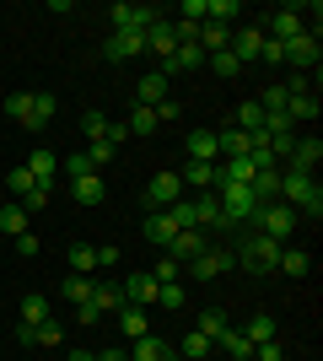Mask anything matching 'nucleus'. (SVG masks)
Instances as JSON below:
<instances>
[{"label":"nucleus","instance_id":"f257e3e1","mask_svg":"<svg viewBox=\"0 0 323 361\" xmlns=\"http://www.w3.org/2000/svg\"><path fill=\"white\" fill-rule=\"evenodd\" d=\"M280 205H291L296 216H323V189L312 173H291V167H280Z\"/></svg>","mask_w":323,"mask_h":361},{"label":"nucleus","instance_id":"f03ea898","mask_svg":"<svg viewBox=\"0 0 323 361\" xmlns=\"http://www.w3.org/2000/svg\"><path fill=\"white\" fill-rule=\"evenodd\" d=\"M280 248H286V243L264 238V232H243V238H237V248H232V259H237L248 275H275V270H280Z\"/></svg>","mask_w":323,"mask_h":361},{"label":"nucleus","instance_id":"7ed1b4c3","mask_svg":"<svg viewBox=\"0 0 323 361\" xmlns=\"http://www.w3.org/2000/svg\"><path fill=\"white\" fill-rule=\"evenodd\" d=\"M248 226H253V232H264V238H275V243H286L296 232V211L291 205H253V216H248Z\"/></svg>","mask_w":323,"mask_h":361},{"label":"nucleus","instance_id":"20e7f679","mask_svg":"<svg viewBox=\"0 0 323 361\" xmlns=\"http://www.w3.org/2000/svg\"><path fill=\"white\" fill-rule=\"evenodd\" d=\"M215 200H221V216H227L232 226L237 221H248V216H253V195H248V183H215Z\"/></svg>","mask_w":323,"mask_h":361},{"label":"nucleus","instance_id":"39448f33","mask_svg":"<svg viewBox=\"0 0 323 361\" xmlns=\"http://www.w3.org/2000/svg\"><path fill=\"white\" fill-rule=\"evenodd\" d=\"M156 6H129V0H119V6H108V22H113V32H146L156 22Z\"/></svg>","mask_w":323,"mask_h":361},{"label":"nucleus","instance_id":"423d86ee","mask_svg":"<svg viewBox=\"0 0 323 361\" xmlns=\"http://www.w3.org/2000/svg\"><path fill=\"white\" fill-rule=\"evenodd\" d=\"M302 27H308V6H280V11L270 16L264 38H275V44H291V38H296Z\"/></svg>","mask_w":323,"mask_h":361},{"label":"nucleus","instance_id":"0eeeda50","mask_svg":"<svg viewBox=\"0 0 323 361\" xmlns=\"http://www.w3.org/2000/svg\"><path fill=\"white\" fill-rule=\"evenodd\" d=\"M172 200H184V178H178V173H156V178L146 183V211H167Z\"/></svg>","mask_w":323,"mask_h":361},{"label":"nucleus","instance_id":"6e6552de","mask_svg":"<svg viewBox=\"0 0 323 361\" xmlns=\"http://www.w3.org/2000/svg\"><path fill=\"white\" fill-rule=\"evenodd\" d=\"M280 65H296V75L318 65V38L312 32H296L291 44H280Z\"/></svg>","mask_w":323,"mask_h":361},{"label":"nucleus","instance_id":"1a4fd4ad","mask_svg":"<svg viewBox=\"0 0 323 361\" xmlns=\"http://www.w3.org/2000/svg\"><path fill=\"white\" fill-rule=\"evenodd\" d=\"M210 248V232H200V226H189V232H178V238L167 243V259H178V264H194V259Z\"/></svg>","mask_w":323,"mask_h":361},{"label":"nucleus","instance_id":"9d476101","mask_svg":"<svg viewBox=\"0 0 323 361\" xmlns=\"http://www.w3.org/2000/svg\"><path fill=\"white\" fill-rule=\"evenodd\" d=\"M200 65H205V49H200V44H178V49L167 54V60L156 65V71H162V75L172 81V75H189V71H200Z\"/></svg>","mask_w":323,"mask_h":361},{"label":"nucleus","instance_id":"9b49d317","mask_svg":"<svg viewBox=\"0 0 323 361\" xmlns=\"http://www.w3.org/2000/svg\"><path fill=\"white\" fill-rule=\"evenodd\" d=\"M318 162H323V140L318 135H302L280 167H291V173H318Z\"/></svg>","mask_w":323,"mask_h":361},{"label":"nucleus","instance_id":"f8f14e48","mask_svg":"<svg viewBox=\"0 0 323 361\" xmlns=\"http://www.w3.org/2000/svg\"><path fill=\"white\" fill-rule=\"evenodd\" d=\"M54 114H60V103H54V92H32V103H27V119H22V130H32V135H44L49 124H54Z\"/></svg>","mask_w":323,"mask_h":361},{"label":"nucleus","instance_id":"ddd939ff","mask_svg":"<svg viewBox=\"0 0 323 361\" xmlns=\"http://www.w3.org/2000/svg\"><path fill=\"white\" fill-rule=\"evenodd\" d=\"M232 264H237V259H232V248H215V243H210V248H205V254L194 259V264H189V270L200 275V281H221V275H227Z\"/></svg>","mask_w":323,"mask_h":361},{"label":"nucleus","instance_id":"4468645a","mask_svg":"<svg viewBox=\"0 0 323 361\" xmlns=\"http://www.w3.org/2000/svg\"><path fill=\"white\" fill-rule=\"evenodd\" d=\"M140 238H146V243H156V248L167 254V243L178 238V226L167 221V211H146V216H140Z\"/></svg>","mask_w":323,"mask_h":361},{"label":"nucleus","instance_id":"2eb2a0df","mask_svg":"<svg viewBox=\"0 0 323 361\" xmlns=\"http://www.w3.org/2000/svg\"><path fill=\"white\" fill-rule=\"evenodd\" d=\"M172 49H178V32H172L167 16H156L151 27H146V54H156V60H167Z\"/></svg>","mask_w":323,"mask_h":361},{"label":"nucleus","instance_id":"dca6fc26","mask_svg":"<svg viewBox=\"0 0 323 361\" xmlns=\"http://www.w3.org/2000/svg\"><path fill=\"white\" fill-rule=\"evenodd\" d=\"M189 162H221V146H215V130H189L184 135Z\"/></svg>","mask_w":323,"mask_h":361},{"label":"nucleus","instance_id":"f3484780","mask_svg":"<svg viewBox=\"0 0 323 361\" xmlns=\"http://www.w3.org/2000/svg\"><path fill=\"white\" fill-rule=\"evenodd\" d=\"M103 54L108 60H140V54H146V32H113L103 44Z\"/></svg>","mask_w":323,"mask_h":361},{"label":"nucleus","instance_id":"a211bd4d","mask_svg":"<svg viewBox=\"0 0 323 361\" xmlns=\"http://www.w3.org/2000/svg\"><path fill=\"white\" fill-rule=\"evenodd\" d=\"M92 307L103 318H113L124 307V286H119V281H97V275H92Z\"/></svg>","mask_w":323,"mask_h":361},{"label":"nucleus","instance_id":"6ab92c4d","mask_svg":"<svg viewBox=\"0 0 323 361\" xmlns=\"http://www.w3.org/2000/svg\"><path fill=\"white\" fill-rule=\"evenodd\" d=\"M167 87H172V81H167L162 71H146V75H140V87H135V103H140V108L167 103Z\"/></svg>","mask_w":323,"mask_h":361},{"label":"nucleus","instance_id":"aec40b11","mask_svg":"<svg viewBox=\"0 0 323 361\" xmlns=\"http://www.w3.org/2000/svg\"><path fill=\"white\" fill-rule=\"evenodd\" d=\"M248 195H253V205H275V200H280V167L253 173V178H248Z\"/></svg>","mask_w":323,"mask_h":361},{"label":"nucleus","instance_id":"412c9836","mask_svg":"<svg viewBox=\"0 0 323 361\" xmlns=\"http://www.w3.org/2000/svg\"><path fill=\"white\" fill-rule=\"evenodd\" d=\"M232 54H237V65H248V60H259V49H264V27H237L232 32Z\"/></svg>","mask_w":323,"mask_h":361},{"label":"nucleus","instance_id":"4be33fe9","mask_svg":"<svg viewBox=\"0 0 323 361\" xmlns=\"http://www.w3.org/2000/svg\"><path fill=\"white\" fill-rule=\"evenodd\" d=\"M113 318H119V334H124V340H140V334H151V318H146V307H135V302H124Z\"/></svg>","mask_w":323,"mask_h":361},{"label":"nucleus","instance_id":"5701e85b","mask_svg":"<svg viewBox=\"0 0 323 361\" xmlns=\"http://www.w3.org/2000/svg\"><path fill=\"white\" fill-rule=\"evenodd\" d=\"M119 286H124V302H135V307H151V302H156V281H151V270H146V275H124Z\"/></svg>","mask_w":323,"mask_h":361},{"label":"nucleus","instance_id":"b1692460","mask_svg":"<svg viewBox=\"0 0 323 361\" xmlns=\"http://www.w3.org/2000/svg\"><path fill=\"white\" fill-rule=\"evenodd\" d=\"M178 178H184L189 189H215V183H221V162H184Z\"/></svg>","mask_w":323,"mask_h":361},{"label":"nucleus","instance_id":"393cba45","mask_svg":"<svg viewBox=\"0 0 323 361\" xmlns=\"http://www.w3.org/2000/svg\"><path fill=\"white\" fill-rule=\"evenodd\" d=\"M16 324H27V329L49 324V297H44V291H27V297H22V307H16Z\"/></svg>","mask_w":323,"mask_h":361},{"label":"nucleus","instance_id":"a878e982","mask_svg":"<svg viewBox=\"0 0 323 361\" xmlns=\"http://www.w3.org/2000/svg\"><path fill=\"white\" fill-rule=\"evenodd\" d=\"M194 329H200L205 340H210V345H221V340L232 334V324H227V313H221V307H205V313L194 318Z\"/></svg>","mask_w":323,"mask_h":361},{"label":"nucleus","instance_id":"bb28decb","mask_svg":"<svg viewBox=\"0 0 323 361\" xmlns=\"http://www.w3.org/2000/svg\"><path fill=\"white\" fill-rule=\"evenodd\" d=\"M318 97H312V92H296V97H291V92H286V119H291V124H308V119H318Z\"/></svg>","mask_w":323,"mask_h":361},{"label":"nucleus","instance_id":"cd10ccee","mask_svg":"<svg viewBox=\"0 0 323 361\" xmlns=\"http://www.w3.org/2000/svg\"><path fill=\"white\" fill-rule=\"evenodd\" d=\"M65 259H70V275H97V243H70Z\"/></svg>","mask_w":323,"mask_h":361},{"label":"nucleus","instance_id":"c85d7f7f","mask_svg":"<svg viewBox=\"0 0 323 361\" xmlns=\"http://www.w3.org/2000/svg\"><path fill=\"white\" fill-rule=\"evenodd\" d=\"M167 340H162V334H140V340H129V361H162L167 356Z\"/></svg>","mask_w":323,"mask_h":361},{"label":"nucleus","instance_id":"c756f323","mask_svg":"<svg viewBox=\"0 0 323 361\" xmlns=\"http://www.w3.org/2000/svg\"><path fill=\"white\" fill-rule=\"evenodd\" d=\"M237 334H243L248 345H264V340H275V318H270V313H253Z\"/></svg>","mask_w":323,"mask_h":361},{"label":"nucleus","instance_id":"7c9ffc66","mask_svg":"<svg viewBox=\"0 0 323 361\" xmlns=\"http://www.w3.org/2000/svg\"><path fill=\"white\" fill-rule=\"evenodd\" d=\"M215 146H221V157H248V135L237 124H221V130H215Z\"/></svg>","mask_w":323,"mask_h":361},{"label":"nucleus","instance_id":"2f4dec72","mask_svg":"<svg viewBox=\"0 0 323 361\" xmlns=\"http://www.w3.org/2000/svg\"><path fill=\"white\" fill-rule=\"evenodd\" d=\"M70 195H76V205H87V211H92V205H103L108 189H103V178L92 173V178H76V183H70Z\"/></svg>","mask_w":323,"mask_h":361},{"label":"nucleus","instance_id":"473e14b6","mask_svg":"<svg viewBox=\"0 0 323 361\" xmlns=\"http://www.w3.org/2000/svg\"><path fill=\"white\" fill-rule=\"evenodd\" d=\"M232 124H237L243 135H259V130H264V108H259V103H237V114H232Z\"/></svg>","mask_w":323,"mask_h":361},{"label":"nucleus","instance_id":"72a5a7b5","mask_svg":"<svg viewBox=\"0 0 323 361\" xmlns=\"http://www.w3.org/2000/svg\"><path fill=\"white\" fill-rule=\"evenodd\" d=\"M22 167H27V173H32L38 183H54V167H60V162H54V151H44V146H38V151H32V157H27Z\"/></svg>","mask_w":323,"mask_h":361},{"label":"nucleus","instance_id":"f704fd0d","mask_svg":"<svg viewBox=\"0 0 323 361\" xmlns=\"http://www.w3.org/2000/svg\"><path fill=\"white\" fill-rule=\"evenodd\" d=\"M232 44V27H221V22H200V49L205 54H215V49Z\"/></svg>","mask_w":323,"mask_h":361},{"label":"nucleus","instance_id":"c9c22d12","mask_svg":"<svg viewBox=\"0 0 323 361\" xmlns=\"http://www.w3.org/2000/svg\"><path fill=\"white\" fill-rule=\"evenodd\" d=\"M0 232H11V238H22V232H27V211H22L16 200H6V205H0Z\"/></svg>","mask_w":323,"mask_h":361},{"label":"nucleus","instance_id":"e433bc0d","mask_svg":"<svg viewBox=\"0 0 323 361\" xmlns=\"http://www.w3.org/2000/svg\"><path fill=\"white\" fill-rule=\"evenodd\" d=\"M60 297L81 307V302L92 297V275H65V281H60Z\"/></svg>","mask_w":323,"mask_h":361},{"label":"nucleus","instance_id":"4c0bfd02","mask_svg":"<svg viewBox=\"0 0 323 361\" xmlns=\"http://www.w3.org/2000/svg\"><path fill=\"white\" fill-rule=\"evenodd\" d=\"M237 16H243V6H237V0H210V6H205V22H221V27H232Z\"/></svg>","mask_w":323,"mask_h":361},{"label":"nucleus","instance_id":"58836bf2","mask_svg":"<svg viewBox=\"0 0 323 361\" xmlns=\"http://www.w3.org/2000/svg\"><path fill=\"white\" fill-rule=\"evenodd\" d=\"M205 65H210V71L221 75V81H232V75L243 71V65H237V54H232V49H215V54H205Z\"/></svg>","mask_w":323,"mask_h":361},{"label":"nucleus","instance_id":"ea45409f","mask_svg":"<svg viewBox=\"0 0 323 361\" xmlns=\"http://www.w3.org/2000/svg\"><path fill=\"white\" fill-rule=\"evenodd\" d=\"M312 259L302 254V248H280V275H308Z\"/></svg>","mask_w":323,"mask_h":361},{"label":"nucleus","instance_id":"a19ab883","mask_svg":"<svg viewBox=\"0 0 323 361\" xmlns=\"http://www.w3.org/2000/svg\"><path fill=\"white\" fill-rule=\"evenodd\" d=\"M81 130H87V140H108V114L103 108H87V114H81Z\"/></svg>","mask_w":323,"mask_h":361},{"label":"nucleus","instance_id":"79ce46f5","mask_svg":"<svg viewBox=\"0 0 323 361\" xmlns=\"http://www.w3.org/2000/svg\"><path fill=\"white\" fill-rule=\"evenodd\" d=\"M65 178H70V183H76V178H92V173H97V167H92V157H87V151H76V157H65Z\"/></svg>","mask_w":323,"mask_h":361},{"label":"nucleus","instance_id":"37998d69","mask_svg":"<svg viewBox=\"0 0 323 361\" xmlns=\"http://www.w3.org/2000/svg\"><path fill=\"white\" fill-rule=\"evenodd\" d=\"M151 281H156V286H167V281H184V264L162 254V259H156V264H151Z\"/></svg>","mask_w":323,"mask_h":361},{"label":"nucleus","instance_id":"c03bdc74","mask_svg":"<svg viewBox=\"0 0 323 361\" xmlns=\"http://www.w3.org/2000/svg\"><path fill=\"white\" fill-rule=\"evenodd\" d=\"M32 345H49V350H60V345H65V329L54 324V318H49V324H38V329H32Z\"/></svg>","mask_w":323,"mask_h":361},{"label":"nucleus","instance_id":"a18cd8bd","mask_svg":"<svg viewBox=\"0 0 323 361\" xmlns=\"http://www.w3.org/2000/svg\"><path fill=\"white\" fill-rule=\"evenodd\" d=\"M156 307L178 313V307H184V281H167V286H156Z\"/></svg>","mask_w":323,"mask_h":361},{"label":"nucleus","instance_id":"49530a36","mask_svg":"<svg viewBox=\"0 0 323 361\" xmlns=\"http://www.w3.org/2000/svg\"><path fill=\"white\" fill-rule=\"evenodd\" d=\"M167 221L178 226V232H189V226H194V200H172V205H167Z\"/></svg>","mask_w":323,"mask_h":361},{"label":"nucleus","instance_id":"de8ad7c7","mask_svg":"<svg viewBox=\"0 0 323 361\" xmlns=\"http://www.w3.org/2000/svg\"><path fill=\"white\" fill-rule=\"evenodd\" d=\"M210 350H215V345H210V340H205L200 329H189V334H184V356H189V361H205V356H210Z\"/></svg>","mask_w":323,"mask_h":361},{"label":"nucleus","instance_id":"09e8293b","mask_svg":"<svg viewBox=\"0 0 323 361\" xmlns=\"http://www.w3.org/2000/svg\"><path fill=\"white\" fill-rule=\"evenodd\" d=\"M49 189H54V183H32V189H27V195H22V200H16V205H22V211H44V205H49Z\"/></svg>","mask_w":323,"mask_h":361},{"label":"nucleus","instance_id":"8fccbe9b","mask_svg":"<svg viewBox=\"0 0 323 361\" xmlns=\"http://www.w3.org/2000/svg\"><path fill=\"white\" fill-rule=\"evenodd\" d=\"M221 350H227L232 361H253V345H248V340H243V334H237V329H232L227 340H221Z\"/></svg>","mask_w":323,"mask_h":361},{"label":"nucleus","instance_id":"3c124183","mask_svg":"<svg viewBox=\"0 0 323 361\" xmlns=\"http://www.w3.org/2000/svg\"><path fill=\"white\" fill-rule=\"evenodd\" d=\"M151 130H156V114L135 103V114H129V135H151Z\"/></svg>","mask_w":323,"mask_h":361},{"label":"nucleus","instance_id":"603ef678","mask_svg":"<svg viewBox=\"0 0 323 361\" xmlns=\"http://www.w3.org/2000/svg\"><path fill=\"white\" fill-rule=\"evenodd\" d=\"M27 103H32V92H11V97H6V119H27Z\"/></svg>","mask_w":323,"mask_h":361},{"label":"nucleus","instance_id":"864d4df0","mask_svg":"<svg viewBox=\"0 0 323 361\" xmlns=\"http://www.w3.org/2000/svg\"><path fill=\"white\" fill-rule=\"evenodd\" d=\"M32 183H38V178H32V173H27V167H11V195H16V200H22V195H27V189H32Z\"/></svg>","mask_w":323,"mask_h":361},{"label":"nucleus","instance_id":"5fc2aeb1","mask_svg":"<svg viewBox=\"0 0 323 361\" xmlns=\"http://www.w3.org/2000/svg\"><path fill=\"white\" fill-rule=\"evenodd\" d=\"M253 361H286V350H280V340H264V345H253Z\"/></svg>","mask_w":323,"mask_h":361},{"label":"nucleus","instance_id":"6e6d98bb","mask_svg":"<svg viewBox=\"0 0 323 361\" xmlns=\"http://www.w3.org/2000/svg\"><path fill=\"white\" fill-rule=\"evenodd\" d=\"M205 6H210V0H184V16H178V22H194V27H200V22H205Z\"/></svg>","mask_w":323,"mask_h":361},{"label":"nucleus","instance_id":"4d7b16f0","mask_svg":"<svg viewBox=\"0 0 323 361\" xmlns=\"http://www.w3.org/2000/svg\"><path fill=\"white\" fill-rule=\"evenodd\" d=\"M87 157H92V167H103V162H113V146H108V140H92Z\"/></svg>","mask_w":323,"mask_h":361},{"label":"nucleus","instance_id":"13d9d810","mask_svg":"<svg viewBox=\"0 0 323 361\" xmlns=\"http://www.w3.org/2000/svg\"><path fill=\"white\" fill-rule=\"evenodd\" d=\"M119 264V248L113 243H97V270H113Z\"/></svg>","mask_w":323,"mask_h":361},{"label":"nucleus","instance_id":"bf43d9fd","mask_svg":"<svg viewBox=\"0 0 323 361\" xmlns=\"http://www.w3.org/2000/svg\"><path fill=\"white\" fill-rule=\"evenodd\" d=\"M16 243V254L22 259H38V238H32V232H22V238H11Z\"/></svg>","mask_w":323,"mask_h":361},{"label":"nucleus","instance_id":"052dcab7","mask_svg":"<svg viewBox=\"0 0 323 361\" xmlns=\"http://www.w3.org/2000/svg\"><path fill=\"white\" fill-rule=\"evenodd\" d=\"M97 318H103V313H97V307H92V297H87V302L76 307V324H97Z\"/></svg>","mask_w":323,"mask_h":361},{"label":"nucleus","instance_id":"680f3d73","mask_svg":"<svg viewBox=\"0 0 323 361\" xmlns=\"http://www.w3.org/2000/svg\"><path fill=\"white\" fill-rule=\"evenodd\" d=\"M259 60H270V65H280V44H275V38H264V49H259Z\"/></svg>","mask_w":323,"mask_h":361},{"label":"nucleus","instance_id":"e2e57ef3","mask_svg":"<svg viewBox=\"0 0 323 361\" xmlns=\"http://www.w3.org/2000/svg\"><path fill=\"white\" fill-rule=\"evenodd\" d=\"M97 361H129V350H119V345H113V350H97Z\"/></svg>","mask_w":323,"mask_h":361},{"label":"nucleus","instance_id":"0e129e2a","mask_svg":"<svg viewBox=\"0 0 323 361\" xmlns=\"http://www.w3.org/2000/svg\"><path fill=\"white\" fill-rule=\"evenodd\" d=\"M65 361H97V350H65Z\"/></svg>","mask_w":323,"mask_h":361},{"label":"nucleus","instance_id":"69168bd1","mask_svg":"<svg viewBox=\"0 0 323 361\" xmlns=\"http://www.w3.org/2000/svg\"><path fill=\"white\" fill-rule=\"evenodd\" d=\"M162 361H178V350H167V356H162Z\"/></svg>","mask_w":323,"mask_h":361}]
</instances>
